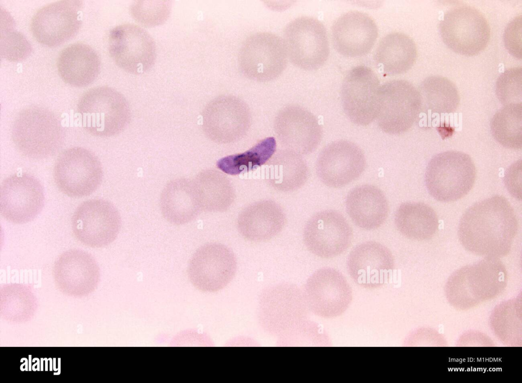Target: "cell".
<instances>
[{"label":"cell","mask_w":522,"mask_h":383,"mask_svg":"<svg viewBox=\"0 0 522 383\" xmlns=\"http://www.w3.org/2000/svg\"><path fill=\"white\" fill-rule=\"evenodd\" d=\"M522 68H509L502 73L495 84V93L505 105L521 103Z\"/></svg>","instance_id":"obj_38"},{"label":"cell","mask_w":522,"mask_h":383,"mask_svg":"<svg viewBox=\"0 0 522 383\" xmlns=\"http://www.w3.org/2000/svg\"><path fill=\"white\" fill-rule=\"evenodd\" d=\"M347 268L356 284L366 288H376L389 280L395 262L386 247L376 242L368 241L352 250L347 258Z\"/></svg>","instance_id":"obj_21"},{"label":"cell","mask_w":522,"mask_h":383,"mask_svg":"<svg viewBox=\"0 0 522 383\" xmlns=\"http://www.w3.org/2000/svg\"><path fill=\"white\" fill-rule=\"evenodd\" d=\"M172 5V1L169 0H138L131 4L129 12L132 16L142 25L155 27L167 20Z\"/></svg>","instance_id":"obj_36"},{"label":"cell","mask_w":522,"mask_h":383,"mask_svg":"<svg viewBox=\"0 0 522 383\" xmlns=\"http://www.w3.org/2000/svg\"><path fill=\"white\" fill-rule=\"evenodd\" d=\"M100 59L90 46L74 43L60 53L57 67L60 76L68 84L83 87L91 84L100 70Z\"/></svg>","instance_id":"obj_26"},{"label":"cell","mask_w":522,"mask_h":383,"mask_svg":"<svg viewBox=\"0 0 522 383\" xmlns=\"http://www.w3.org/2000/svg\"><path fill=\"white\" fill-rule=\"evenodd\" d=\"M490 129L494 139L511 149L522 147V104L505 105L493 116Z\"/></svg>","instance_id":"obj_34"},{"label":"cell","mask_w":522,"mask_h":383,"mask_svg":"<svg viewBox=\"0 0 522 383\" xmlns=\"http://www.w3.org/2000/svg\"><path fill=\"white\" fill-rule=\"evenodd\" d=\"M378 35V28L373 19L359 11H350L342 15L331 29L335 50L347 57H358L368 54Z\"/></svg>","instance_id":"obj_22"},{"label":"cell","mask_w":522,"mask_h":383,"mask_svg":"<svg viewBox=\"0 0 522 383\" xmlns=\"http://www.w3.org/2000/svg\"><path fill=\"white\" fill-rule=\"evenodd\" d=\"M518 226L516 215L509 201L496 195L466 210L459 223L458 236L468 251L499 259L510 252Z\"/></svg>","instance_id":"obj_1"},{"label":"cell","mask_w":522,"mask_h":383,"mask_svg":"<svg viewBox=\"0 0 522 383\" xmlns=\"http://www.w3.org/2000/svg\"><path fill=\"white\" fill-rule=\"evenodd\" d=\"M381 85L376 73L366 66L351 69L344 78L341 87L343 109L347 118L361 126L376 119Z\"/></svg>","instance_id":"obj_12"},{"label":"cell","mask_w":522,"mask_h":383,"mask_svg":"<svg viewBox=\"0 0 522 383\" xmlns=\"http://www.w3.org/2000/svg\"><path fill=\"white\" fill-rule=\"evenodd\" d=\"M260 315L262 322L265 324L273 323L271 328L281 329L285 324V329L288 324L291 326L293 321L296 324V318L299 320L306 314V306L303 292L296 286L289 284L277 285L265 290L260 299ZM298 321V320H297ZM272 329H270V330Z\"/></svg>","instance_id":"obj_23"},{"label":"cell","mask_w":522,"mask_h":383,"mask_svg":"<svg viewBox=\"0 0 522 383\" xmlns=\"http://www.w3.org/2000/svg\"><path fill=\"white\" fill-rule=\"evenodd\" d=\"M438 30L449 48L465 56L476 55L484 50L490 37L489 24L484 14L467 4L447 10L438 23Z\"/></svg>","instance_id":"obj_5"},{"label":"cell","mask_w":522,"mask_h":383,"mask_svg":"<svg viewBox=\"0 0 522 383\" xmlns=\"http://www.w3.org/2000/svg\"><path fill=\"white\" fill-rule=\"evenodd\" d=\"M283 39L291 62L301 69H318L328 58L326 29L316 18L302 16L291 20L284 29Z\"/></svg>","instance_id":"obj_7"},{"label":"cell","mask_w":522,"mask_h":383,"mask_svg":"<svg viewBox=\"0 0 522 383\" xmlns=\"http://www.w3.org/2000/svg\"><path fill=\"white\" fill-rule=\"evenodd\" d=\"M303 294L308 310L325 318L343 314L352 299V289L346 278L330 267L313 273L306 282Z\"/></svg>","instance_id":"obj_14"},{"label":"cell","mask_w":522,"mask_h":383,"mask_svg":"<svg viewBox=\"0 0 522 383\" xmlns=\"http://www.w3.org/2000/svg\"><path fill=\"white\" fill-rule=\"evenodd\" d=\"M286 48L279 35L258 32L248 36L239 51V68L246 78L267 82L279 76L288 64Z\"/></svg>","instance_id":"obj_6"},{"label":"cell","mask_w":522,"mask_h":383,"mask_svg":"<svg viewBox=\"0 0 522 383\" xmlns=\"http://www.w3.org/2000/svg\"><path fill=\"white\" fill-rule=\"evenodd\" d=\"M101 163L91 150L82 147L65 150L55 164L54 177L58 188L72 197L88 196L101 185Z\"/></svg>","instance_id":"obj_8"},{"label":"cell","mask_w":522,"mask_h":383,"mask_svg":"<svg viewBox=\"0 0 522 383\" xmlns=\"http://www.w3.org/2000/svg\"><path fill=\"white\" fill-rule=\"evenodd\" d=\"M395 223L404 236L417 241L431 239L439 227L435 211L430 206L420 202L401 204L395 213Z\"/></svg>","instance_id":"obj_30"},{"label":"cell","mask_w":522,"mask_h":383,"mask_svg":"<svg viewBox=\"0 0 522 383\" xmlns=\"http://www.w3.org/2000/svg\"><path fill=\"white\" fill-rule=\"evenodd\" d=\"M422 112V100L418 89L404 80H394L380 87L379 105L376 117L380 129L390 135L407 132Z\"/></svg>","instance_id":"obj_9"},{"label":"cell","mask_w":522,"mask_h":383,"mask_svg":"<svg viewBox=\"0 0 522 383\" xmlns=\"http://www.w3.org/2000/svg\"><path fill=\"white\" fill-rule=\"evenodd\" d=\"M83 6V1L62 0L40 8L30 24L35 39L45 46L56 47L72 38L82 25Z\"/></svg>","instance_id":"obj_15"},{"label":"cell","mask_w":522,"mask_h":383,"mask_svg":"<svg viewBox=\"0 0 522 383\" xmlns=\"http://www.w3.org/2000/svg\"><path fill=\"white\" fill-rule=\"evenodd\" d=\"M237 260L233 251L218 243L200 247L191 257L188 275L198 290L207 292L219 291L233 279L237 271Z\"/></svg>","instance_id":"obj_16"},{"label":"cell","mask_w":522,"mask_h":383,"mask_svg":"<svg viewBox=\"0 0 522 383\" xmlns=\"http://www.w3.org/2000/svg\"><path fill=\"white\" fill-rule=\"evenodd\" d=\"M275 128L281 142L300 155L313 152L322 136V128L315 115L297 105H289L279 111Z\"/></svg>","instance_id":"obj_20"},{"label":"cell","mask_w":522,"mask_h":383,"mask_svg":"<svg viewBox=\"0 0 522 383\" xmlns=\"http://www.w3.org/2000/svg\"><path fill=\"white\" fill-rule=\"evenodd\" d=\"M203 129L211 140L228 143L241 139L248 131L251 115L247 104L232 95L214 98L202 112Z\"/></svg>","instance_id":"obj_13"},{"label":"cell","mask_w":522,"mask_h":383,"mask_svg":"<svg viewBox=\"0 0 522 383\" xmlns=\"http://www.w3.org/2000/svg\"><path fill=\"white\" fill-rule=\"evenodd\" d=\"M422 100V112L450 114L457 110L460 96L456 85L439 75L426 78L417 89Z\"/></svg>","instance_id":"obj_33"},{"label":"cell","mask_w":522,"mask_h":383,"mask_svg":"<svg viewBox=\"0 0 522 383\" xmlns=\"http://www.w3.org/2000/svg\"><path fill=\"white\" fill-rule=\"evenodd\" d=\"M476 176V167L468 155L449 150L435 155L429 161L425 181L432 197L447 202L456 201L467 194Z\"/></svg>","instance_id":"obj_4"},{"label":"cell","mask_w":522,"mask_h":383,"mask_svg":"<svg viewBox=\"0 0 522 383\" xmlns=\"http://www.w3.org/2000/svg\"><path fill=\"white\" fill-rule=\"evenodd\" d=\"M108 50L114 62L131 74L146 72L156 60V46L153 38L146 30L134 23H123L111 29Z\"/></svg>","instance_id":"obj_10"},{"label":"cell","mask_w":522,"mask_h":383,"mask_svg":"<svg viewBox=\"0 0 522 383\" xmlns=\"http://www.w3.org/2000/svg\"><path fill=\"white\" fill-rule=\"evenodd\" d=\"M121 219L116 207L103 199L83 202L76 208L71 219L74 236L84 244L102 247L113 242L121 227Z\"/></svg>","instance_id":"obj_11"},{"label":"cell","mask_w":522,"mask_h":383,"mask_svg":"<svg viewBox=\"0 0 522 383\" xmlns=\"http://www.w3.org/2000/svg\"><path fill=\"white\" fill-rule=\"evenodd\" d=\"M352 237V229L345 218L332 210L313 215L303 231V241L308 250L323 258L342 253L350 245Z\"/></svg>","instance_id":"obj_18"},{"label":"cell","mask_w":522,"mask_h":383,"mask_svg":"<svg viewBox=\"0 0 522 383\" xmlns=\"http://www.w3.org/2000/svg\"><path fill=\"white\" fill-rule=\"evenodd\" d=\"M417 56L413 40L404 33L394 32L381 39L375 49L374 60L385 74L395 75L409 70Z\"/></svg>","instance_id":"obj_29"},{"label":"cell","mask_w":522,"mask_h":383,"mask_svg":"<svg viewBox=\"0 0 522 383\" xmlns=\"http://www.w3.org/2000/svg\"><path fill=\"white\" fill-rule=\"evenodd\" d=\"M11 137L23 155L43 159L59 151L64 142L65 132L54 113L43 107L32 106L22 110L16 117Z\"/></svg>","instance_id":"obj_2"},{"label":"cell","mask_w":522,"mask_h":383,"mask_svg":"<svg viewBox=\"0 0 522 383\" xmlns=\"http://www.w3.org/2000/svg\"><path fill=\"white\" fill-rule=\"evenodd\" d=\"M193 182L201 211H226L234 199L232 184L225 175L217 170L201 171Z\"/></svg>","instance_id":"obj_32"},{"label":"cell","mask_w":522,"mask_h":383,"mask_svg":"<svg viewBox=\"0 0 522 383\" xmlns=\"http://www.w3.org/2000/svg\"><path fill=\"white\" fill-rule=\"evenodd\" d=\"M346 211L354 223L367 229L378 228L386 220L389 211L387 199L383 192L371 185H363L352 189L346 199Z\"/></svg>","instance_id":"obj_25"},{"label":"cell","mask_w":522,"mask_h":383,"mask_svg":"<svg viewBox=\"0 0 522 383\" xmlns=\"http://www.w3.org/2000/svg\"><path fill=\"white\" fill-rule=\"evenodd\" d=\"M365 166L366 158L361 149L350 141L340 140L322 150L317 160L316 171L325 185L340 188L358 177Z\"/></svg>","instance_id":"obj_19"},{"label":"cell","mask_w":522,"mask_h":383,"mask_svg":"<svg viewBox=\"0 0 522 383\" xmlns=\"http://www.w3.org/2000/svg\"><path fill=\"white\" fill-rule=\"evenodd\" d=\"M56 279L66 290H88L97 284L99 268L92 254L79 249L62 253L55 264Z\"/></svg>","instance_id":"obj_27"},{"label":"cell","mask_w":522,"mask_h":383,"mask_svg":"<svg viewBox=\"0 0 522 383\" xmlns=\"http://www.w3.org/2000/svg\"><path fill=\"white\" fill-rule=\"evenodd\" d=\"M40 182L28 173H15L5 179L0 188V212L7 220L23 224L35 219L44 204Z\"/></svg>","instance_id":"obj_17"},{"label":"cell","mask_w":522,"mask_h":383,"mask_svg":"<svg viewBox=\"0 0 522 383\" xmlns=\"http://www.w3.org/2000/svg\"><path fill=\"white\" fill-rule=\"evenodd\" d=\"M77 111L83 127L98 137H110L122 132L131 118L129 103L115 89L101 86L92 88L80 98Z\"/></svg>","instance_id":"obj_3"},{"label":"cell","mask_w":522,"mask_h":383,"mask_svg":"<svg viewBox=\"0 0 522 383\" xmlns=\"http://www.w3.org/2000/svg\"><path fill=\"white\" fill-rule=\"evenodd\" d=\"M267 180L275 189L293 191L306 182L308 170L301 156L291 150L277 152L268 162Z\"/></svg>","instance_id":"obj_31"},{"label":"cell","mask_w":522,"mask_h":383,"mask_svg":"<svg viewBox=\"0 0 522 383\" xmlns=\"http://www.w3.org/2000/svg\"><path fill=\"white\" fill-rule=\"evenodd\" d=\"M12 27L11 24L9 26L5 23L4 30H1V56L10 61H21L30 55L32 46L22 34Z\"/></svg>","instance_id":"obj_37"},{"label":"cell","mask_w":522,"mask_h":383,"mask_svg":"<svg viewBox=\"0 0 522 383\" xmlns=\"http://www.w3.org/2000/svg\"><path fill=\"white\" fill-rule=\"evenodd\" d=\"M286 222L281 207L271 200L251 203L239 213L237 226L245 239L252 242L268 241L278 235Z\"/></svg>","instance_id":"obj_24"},{"label":"cell","mask_w":522,"mask_h":383,"mask_svg":"<svg viewBox=\"0 0 522 383\" xmlns=\"http://www.w3.org/2000/svg\"><path fill=\"white\" fill-rule=\"evenodd\" d=\"M275 149V138L269 137L243 153L220 159L216 165L225 173L239 174L252 170L265 164L272 157Z\"/></svg>","instance_id":"obj_35"},{"label":"cell","mask_w":522,"mask_h":383,"mask_svg":"<svg viewBox=\"0 0 522 383\" xmlns=\"http://www.w3.org/2000/svg\"><path fill=\"white\" fill-rule=\"evenodd\" d=\"M163 217L170 223L181 225L195 219L201 209L193 180L176 178L169 182L160 197Z\"/></svg>","instance_id":"obj_28"},{"label":"cell","mask_w":522,"mask_h":383,"mask_svg":"<svg viewBox=\"0 0 522 383\" xmlns=\"http://www.w3.org/2000/svg\"><path fill=\"white\" fill-rule=\"evenodd\" d=\"M521 15L516 16L505 28L503 39L505 47L513 57L521 59Z\"/></svg>","instance_id":"obj_39"}]
</instances>
